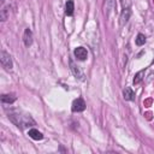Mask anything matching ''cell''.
Wrapping results in <instances>:
<instances>
[{
  "mask_svg": "<svg viewBox=\"0 0 154 154\" xmlns=\"http://www.w3.org/2000/svg\"><path fill=\"white\" fill-rule=\"evenodd\" d=\"M8 118L10 120L16 124L18 128H28V126H32L35 125V122L34 119L29 116V114H25V113H22L19 111H12L8 113Z\"/></svg>",
  "mask_w": 154,
  "mask_h": 154,
  "instance_id": "1",
  "label": "cell"
},
{
  "mask_svg": "<svg viewBox=\"0 0 154 154\" xmlns=\"http://www.w3.org/2000/svg\"><path fill=\"white\" fill-rule=\"evenodd\" d=\"M0 61H1L2 67H4L5 70H7V71H10V70L12 69V66H13L11 55H10L6 51H1V53H0Z\"/></svg>",
  "mask_w": 154,
  "mask_h": 154,
  "instance_id": "2",
  "label": "cell"
},
{
  "mask_svg": "<svg viewBox=\"0 0 154 154\" xmlns=\"http://www.w3.org/2000/svg\"><path fill=\"white\" fill-rule=\"evenodd\" d=\"M85 109V102L82 97H78L73 102H72V111L73 112H82Z\"/></svg>",
  "mask_w": 154,
  "mask_h": 154,
  "instance_id": "3",
  "label": "cell"
},
{
  "mask_svg": "<svg viewBox=\"0 0 154 154\" xmlns=\"http://www.w3.org/2000/svg\"><path fill=\"white\" fill-rule=\"evenodd\" d=\"M73 54H75V57H76L78 60H82V61L85 60L87 57H88V52H87V49H85L84 47H77V48H75Z\"/></svg>",
  "mask_w": 154,
  "mask_h": 154,
  "instance_id": "4",
  "label": "cell"
},
{
  "mask_svg": "<svg viewBox=\"0 0 154 154\" xmlns=\"http://www.w3.org/2000/svg\"><path fill=\"white\" fill-rule=\"evenodd\" d=\"M23 42H24V45H25L26 47L31 46V43H32V32H31V30H30L29 28H26V29L24 30V34H23Z\"/></svg>",
  "mask_w": 154,
  "mask_h": 154,
  "instance_id": "5",
  "label": "cell"
},
{
  "mask_svg": "<svg viewBox=\"0 0 154 154\" xmlns=\"http://www.w3.org/2000/svg\"><path fill=\"white\" fill-rule=\"evenodd\" d=\"M123 97H124L125 100H128V101H134V100H135V93L132 91L131 88L126 87V88L123 90Z\"/></svg>",
  "mask_w": 154,
  "mask_h": 154,
  "instance_id": "6",
  "label": "cell"
},
{
  "mask_svg": "<svg viewBox=\"0 0 154 154\" xmlns=\"http://www.w3.org/2000/svg\"><path fill=\"white\" fill-rule=\"evenodd\" d=\"M28 135H29V137H31V138L35 140V141H38V140H42V138H43L42 132H40L37 129H30V130L28 131Z\"/></svg>",
  "mask_w": 154,
  "mask_h": 154,
  "instance_id": "7",
  "label": "cell"
},
{
  "mask_svg": "<svg viewBox=\"0 0 154 154\" xmlns=\"http://www.w3.org/2000/svg\"><path fill=\"white\" fill-rule=\"evenodd\" d=\"M130 14H131V11L129 8H124V11L122 12V16H120V24L122 25L128 23L129 18H130Z\"/></svg>",
  "mask_w": 154,
  "mask_h": 154,
  "instance_id": "8",
  "label": "cell"
},
{
  "mask_svg": "<svg viewBox=\"0 0 154 154\" xmlns=\"http://www.w3.org/2000/svg\"><path fill=\"white\" fill-rule=\"evenodd\" d=\"M70 66H71V71L73 72V75L76 76V78H82V77H83V73L81 72L79 67H78L77 65H75L73 60H70Z\"/></svg>",
  "mask_w": 154,
  "mask_h": 154,
  "instance_id": "9",
  "label": "cell"
},
{
  "mask_svg": "<svg viewBox=\"0 0 154 154\" xmlns=\"http://www.w3.org/2000/svg\"><path fill=\"white\" fill-rule=\"evenodd\" d=\"M73 10H75V5L72 0H67L65 4V13L66 16H72L73 14Z\"/></svg>",
  "mask_w": 154,
  "mask_h": 154,
  "instance_id": "10",
  "label": "cell"
},
{
  "mask_svg": "<svg viewBox=\"0 0 154 154\" xmlns=\"http://www.w3.org/2000/svg\"><path fill=\"white\" fill-rule=\"evenodd\" d=\"M16 96H14V94H4V95H1V101L4 102V103H13L14 101H16Z\"/></svg>",
  "mask_w": 154,
  "mask_h": 154,
  "instance_id": "11",
  "label": "cell"
},
{
  "mask_svg": "<svg viewBox=\"0 0 154 154\" xmlns=\"http://www.w3.org/2000/svg\"><path fill=\"white\" fill-rule=\"evenodd\" d=\"M143 77H144V70L138 71V72L135 75V77H134V81H132L134 85H137L138 83H141V81L143 79Z\"/></svg>",
  "mask_w": 154,
  "mask_h": 154,
  "instance_id": "12",
  "label": "cell"
},
{
  "mask_svg": "<svg viewBox=\"0 0 154 154\" xmlns=\"http://www.w3.org/2000/svg\"><path fill=\"white\" fill-rule=\"evenodd\" d=\"M8 8H10L8 6H4V7L0 10V19H1L2 22H5V20L7 19V17H8V12H10Z\"/></svg>",
  "mask_w": 154,
  "mask_h": 154,
  "instance_id": "13",
  "label": "cell"
},
{
  "mask_svg": "<svg viewBox=\"0 0 154 154\" xmlns=\"http://www.w3.org/2000/svg\"><path fill=\"white\" fill-rule=\"evenodd\" d=\"M135 42H136L137 46H142V45H144V43H146V36H144L143 34H138L137 37H136V40H135Z\"/></svg>",
  "mask_w": 154,
  "mask_h": 154,
  "instance_id": "14",
  "label": "cell"
},
{
  "mask_svg": "<svg viewBox=\"0 0 154 154\" xmlns=\"http://www.w3.org/2000/svg\"><path fill=\"white\" fill-rule=\"evenodd\" d=\"M0 4L2 5V4H4V0H0Z\"/></svg>",
  "mask_w": 154,
  "mask_h": 154,
  "instance_id": "15",
  "label": "cell"
}]
</instances>
